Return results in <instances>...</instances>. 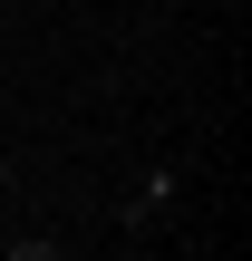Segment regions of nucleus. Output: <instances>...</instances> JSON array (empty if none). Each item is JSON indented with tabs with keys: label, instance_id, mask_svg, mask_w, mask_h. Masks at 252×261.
<instances>
[{
	"label": "nucleus",
	"instance_id": "obj_1",
	"mask_svg": "<svg viewBox=\"0 0 252 261\" xmlns=\"http://www.w3.org/2000/svg\"><path fill=\"white\" fill-rule=\"evenodd\" d=\"M165 213H175V174H165V165H155V174H146V184H136V194H126V203H117V223H126V232H155V223H165Z\"/></svg>",
	"mask_w": 252,
	"mask_h": 261
},
{
	"label": "nucleus",
	"instance_id": "obj_2",
	"mask_svg": "<svg viewBox=\"0 0 252 261\" xmlns=\"http://www.w3.org/2000/svg\"><path fill=\"white\" fill-rule=\"evenodd\" d=\"M0 252H10V261H58V252H68V242H58V232H10Z\"/></svg>",
	"mask_w": 252,
	"mask_h": 261
},
{
	"label": "nucleus",
	"instance_id": "obj_3",
	"mask_svg": "<svg viewBox=\"0 0 252 261\" xmlns=\"http://www.w3.org/2000/svg\"><path fill=\"white\" fill-rule=\"evenodd\" d=\"M223 10H243V0H223Z\"/></svg>",
	"mask_w": 252,
	"mask_h": 261
},
{
	"label": "nucleus",
	"instance_id": "obj_4",
	"mask_svg": "<svg viewBox=\"0 0 252 261\" xmlns=\"http://www.w3.org/2000/svg\"><path fill=\"white\" fill-rule=\"evenodd\" d=\"M0 174H10V155H0Z\"/></svg>",
	"mask_w": 252,
	"mask_h": 261
}]
</instances>
